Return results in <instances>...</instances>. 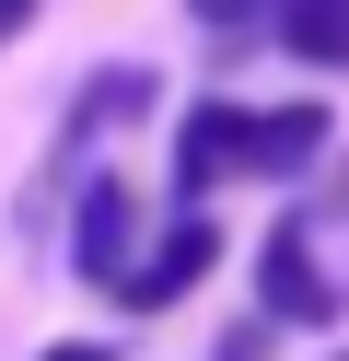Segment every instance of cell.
<instances>
[{"instance_id":"6da1fadb","label":"cell","mask_w":349,"mask_h":361,"mask_svg":"<svg viewBox=\"0 0 349 361\" xmlns=\"http://www.w3.org/2000/svg\"><path fill=\"white\" fill-rule=\"evenodd\" d=\"M209 268H221V233H209V221H198V198H186V221H175V233H152V257H128V268H116V303H128V314H163L175 291H198Z\"/></svg>"},{"instance_id":"7a4b0ae2","label":"cell","mask_w":349,"mask_h":361,"mask_svg":"<svg viewBox=\"0 0 349 361\" xmlns=\"http://www.w3.org/2000/svg\"><path fill=\"white\" fill-rule=\"evenodd\" d=\"M256 303H268L279 326H338V280L314 268L302 233H268V245H256Z\"/></svg>"},{"instance_id":"3957f363","label":"cell","mask_w":349,"mask_h":361,"mask_svg":"<svg viewBox=\"0 0 349 361\" xmlns=\"http://www.w3.org/2000/svg\"><path fill=\"white\" fill-rule=\"evenodd\" d=\"M245 128H256V105H186V128H175V198H198V187H221V175H245Z\"/></svg>"},{"instance_id":"277c9868","label":"cell","mask_w":349,"mask_h":361,"mask_svg":"<svg viewBox=\"0 0 349 361\" xmlns=\"http://www.w3.org/2000/svg\"><path fill=\"white\" fill-rule=\"evenodd\" d=\"M128 233H140V198L116 187V175H93V187H82V210H70V268L116 291V268H128Z\"/></svg>"},{"instance_id":"5b68a950","label":"cell","mask_w":349,"mask_h":361,"mask_svg":"<svg viewBox=\"0 0 349 361\" xmlns=\"http://www.w3.org/2000/svg\"><path fill=\"white\" fill-rule=\"evenodd\" d=\"M314 152H326V105H268L245 128V175H314Z\"/></svg>"},{"instance_id":"8992f818","label":"cell","mask_w":349,"mask_h":361,"mask_svg":"<svg viewBox=\"0 0 349 361\" xmlns=\"http://www.w3.org/2000/svg\"><path fill=\"white\" fill-rule=\"evenodd\" d=\"M268 35H279L291 59H314V71H349V0H279Z\"/></svg>"},{"instance_id":"52a82bcc","label":"cell","mask_w":349,"mask_h":361,"mask_svg":"<svg viewBox=\"0 0 349 361\" xmlns=\"http://www.w3.org/2000/svg\"><path fill=\"white\" fill-rule=\"evenodd\" d=\"M140 105H152V82H140V71H105V82H93L82 105H70V152H93V128H116V117H140Z\"/></svg>"},{"instance_id":"ba28073f","label":"cell","mask_w":349,"mask_h":361,"mask_svg":"<svg viewBox=\"0 0 349 361\" xmlns=\"http://www.w3.org/2000/svg\"><path fill=\"white\" fill-rule=\"evenodd\" d=\"M279 0H186V24H209V35H245V24H268Z\"/></svg>"},{"instance_id":"9c48e42d","label":"cell","mask_w":349,"mask_h":361,"mask_svg":"<svg viewBox=\"0 0 349 361\" xmlns=\"http://www.w3.org/2000/svg\"><path fill=\"white\" fill-rule=\"evenodd\" d=\"M47 361H116V350H105V338H59Z\"/></svg>"},{"instance_id":"30bf717a","label":"cell","mask_w":349,"mask_h":361,"mask_svg":"<svg viewBox=\"0 0 349 361\" xmlns=\"http://www.w3.org/2000/svg\"><path fill=\"white\" fill-rule=\"evenodd\" d=\"M23 24H35V0H0V47H12V35H23Z\"/></svg>"},{"instance_id":"8fae6325","label":"cell","mask_w":349,"mask_h":361,"mask_svg":"<svg viewBox=\"0 0 349 361\" xmlns=\"http://www.w3.org/2000/svg\"><path fill=\"white\" fill-rule=\"evenodd\" d=\"M256 350H268V338H256V326H233V338H221V361H256Z\"/></svg>"},{"instance_id":"7c38bea8","label":"cell","mask_w":349,"mask_h":361,"mask_svg":"<svg viewBox=\"0 0 349 361\" xmlns=\"http://www.w3.org/2000/svg\"><path fill=\"white\" fill-rule=\"evenodd\" d=\"M338 361H349V350H338Z\"/></svg>"}]
</instances>
